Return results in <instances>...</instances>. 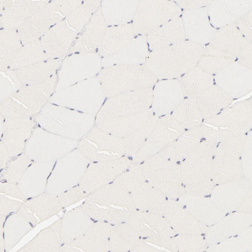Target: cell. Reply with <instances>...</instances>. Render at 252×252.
Segmentation results:
<instances>
[{"label":"cell","instance_id":"6da1fadb","mask_svg":"<svg viewBox=\"0 0 252 252\" xmlns=\"http://www.w3.org/2000/svg\"><path fill=\"white\" fill-rule=\"evenodd\" d=\"M49 106L36 116L34 121L50 132L77 141L93 127L94 122L88 120L90 117H78L67 110Z\"/></svg>","mask_w":252,"mask_h":252},{"label":"cell","instance_id":"7a4b0ae2","mask_svg":"<svg viewBox=\"0 0 252 252\" xmlns=\"http://www.w3.org/2000/svg\"><path fill=\"white\" fill-rule=\"evenodd\" d=\"M140 165L151 186L171 197L177 194L181 180L180 165L158 153L141 162Z\"/></svg>","mask_w":252,"mask_h":252},{"label":"cell","instance_id":"3957f363","mask_svg":"<svg viewBox=\"0 0 252 252\" xmlns=\"http://www.w3.org/2000/svg\"><path fill=\"white\" fill-rule=\"evenodd\" d=\"M77 141L50 132L41 127L33 129L27 143L28 155L36 161H51L71 151Z\"/></svg>","mask_w":252,"mask_h":252},{"label":"cell","instance_id":"277c9868","mask_svg":"<svg viewBox=\"0 0 252 252\" xmlns=\"http://www.w3.org/2000/svg\"><path fill=\"white\" fill-rule=\"evenodd\" d=\"M126 158H117L91 164L80 181V187L90 192L113 182L131 166V161Z\"/></svg>","mask_w":252,"mask_h":252},{"label":"cell","instance_id":"5b68a950","mask_svg":"<svg viewBox=\"0 0 252 252\" xmlns=\"http://www.w3.org/2000/svg\"><path fill=\"white\" fill-rule=\"evenodd\" d=\"M247 134L231 131L228 135L219 144L215 156L214 167L227 175H240L241 166L239 158L247 138Z\"/></svg>","mask_w":252,"mask_h":252},{"label":"cell","instance_id":"8992f818","mask_svg":"<svg viewBox=\"0 0 252 252\" xmlns=\"http://www.w3.org/2000/svg\"><path fill=\"white\" fill-rule=\"evenodd\" d=\"M205 123L227 127L234 132L248 134L252 128V102L244 101L206 119Z\"/></svg>","mask_w":252,"mask_h":252},{"label":"cell","instance_id":"52a82bcc","mask_svg":"<svg viewBox=\"0 0 252 252\" xmlns=\"http://www.w3.org/2000/svg\"><path fill=\"white\" fill-rule=\"evenodd\" d=\"M34 122L31 118L4 119L2 142L5 144L10 156L22 151L26 140L33 130Z\"/></svg>","mask_w":252,"mask_h":252},{"label":"cell","instance_id":"ba28073f","mask_svg":"<svg viewBox=\"0 0 252 252\" xmlns=\"http://www.w3.org/2000/svg\"><path fill=\"white\" fill-rule=\"evenodd\" d=\"M180 136L179 133L168 129L166 126L161 124L159 120L141 148L128 159L132 164L142 162L159 153L160 150L175 141Z\"/></svg>","mask_w":252,"mask_h":252},{"label":"cell","instance_id":"9c48e42d","mask_svg":"<svg viewBox=\"0 0 252 252\" xmlns=\"http://www.w3.org/2000/svg\"><path fill=\"white\" fill-rule=\"evenodd\" d=\"M114 226L102 222L94 223L72 245L88 252L110 251L109 241Z\"/></svg>","mask_w":252,"mask_h":252},{"label":"cell","instance_id":"30bf717a","mask_svg":"<svg viewBox=\"0 0 252 252\" xmlns=\"http://www.w3.org/2000/svg\"><path fill=\"white\" fill-rule=\"evenodd\" d=\"M90 200L100 205L112 204L132 211H139L131 193L114 182L105 185L90 194Z\"/></svg>","mask_w":252,"mask_h":252},{"label":"cell","instance_id":"8fae6325","mask_svg":"<svg viewBox=\"0 0 252 252\" xmlns=\"http://www.w3.org/2000/svg\"><path fill=\"white\" fill-rule=\"evenodd\" d=\"M231 101L230 97L226 93L214 85L199 96L196 104L204 120L222 112Z\"/></svg>","mask_w":252,"mask_h":252},{"label":"cell","instance_id":"7c38bea8","mask_svg":"<svg viewBox=\"0 0 252 252\" xmlns=\"http://www.w3.org/2000/svg\"><path fill=\"white\" fill-rule=\"evenodd\" d=\"M56 78L21 89L15 97L22 101L30 109L37 111L43 107L54 89Z\"/></svg>","mask_w":252,"mask_h":252},{"label":"cell","instance_id":"4fadbf2b","mask_svg":"<svg viewBox=\"0 0 252 252\" xmlns=\"http://www.w3.org/2000/svg\"><path fill=\"white\" fill-rule=\"evenodd\" d=\"M132 226L123 222L114 226L109 241L110 251L129 252L142 240Z\"/></svg>","mask_w":252,"mask_h":252},{"label":"cell","instance_id":"5bb4252c","mask_svg":"<svg viewBox=\"0 0 252 252\" xmlns=\"http://www.w3.org/2000/svg\"><path fill=\"white\" fill-rule=\"evenodd\" d=\"M218 84L224 92L232 96H240L252 89V75L239 73L221 74L218 77Z\"/></svg>","mask_w":252,"mask_h":252},{"label":"cell","instance_id":"9a60e30c","mask_svg":"<svg viewBox=\"0 0 252 252\" xmlns=\"http://www.w3.org/2000/svg\"><path fill=\"white\" fill-rule=\"evenodd\" d=\"M82 208L93 219L113 225L128 222L131 212L128 209L111 207L109 209H94L87 206Z\"/></svg>","mask_w":252,"mask_h":252},{"label":"cell","instance_id":"2e32d148","mask_svg":"<svg viewBox=\"0 0 252 252\" xmlns=\"http://www.w3.org/2000/svg\"><path fill=\"white\" fill-rule=\"evenodd\" d=\"M174 143L167 146L160 153L168 160L176 163L185 158L196 148L199 143L193 138L183 136L178 138Z\"/></svg>","mask_w":252,"mask_h":252},{"label":"cell","instance_id":"e0dca14e","mask_svg":"<svg viewBox=\"0 0 252 252\" xmlns=\"http://www.w3.org/2000/svg\"><path fill=\"white\" fill-rule=\"evenodd\" d=\"M212 79L206 74L195 72L188 76L184 80L185 89L187 94L194 98V96L201 95L211 86Z\"/></svg>","mask_w":252,"mask_h":252},{"label":"cell","instance_id":"ac0fdd59","mask_svg":"<svg viewBox=\"0 0 252 252\" xmlns=\"http://www.w3.org/2000/svg\"><path fill=\"white\" fill-rule=\"evenodd\" d=\"M146 179L143 175L141 167L135 165L130 166L121 174L113 182L115 184L130 192Z\"/></svg>","mask_w":252,"mask_h":252},{"label":"cell","instance_id":"d6986e66","mask_svg":"<svg viewBox=\"0 0 252 252\" xmlns=\"http://www.w3.org/2000/svg\"><path fill=\"white\" fill-rule=\"evenodd\" d=\"M230 131L229 129L216 130L201 123L196 127L186 131L184 134L191 138L199 139L200 141H207L218 144V142L224 140Z\"/></svg>","mask_w":252,"mask_h":252},{"label":"cell","instance_id":"ffe728a7","mask_svg":"<svg viewBox=\"0 0 252 252\" xmlns=\"http://www.w3.org/2000/svg\"><path fill=\"white\" fill-rule=\"evenodd\" d=\"M37 113L25 109L9 98L1 102V115L4 119L31 118Z\"/></svg>","mask_w":252,"mask_h":252},{"label":"cell","instance_id":"44dd1931","mask_svg":"<svg viewBox=\"0 0 252 252\" xmlns=\"http://www.w3.org/2000/svg\"><path fill=\"white\" fill-rule=\"evenodd\" d=\"M134 212L162 235L170 236V237L172 236L173 231L171 230L172 229L171 227V226H169L167 222L163 221L165 218L163 219L162 216L160 218L159 215H157L156 213L150 214V212L146 213L142 211H135Z\"/></svg>","mask_w":252,"mask_h":252},{"label":"cell","instance_id":"7402d4cb","mask_svg":"<svg viewBox=\"0 0 252 252\" xmlns=\"http://www.w3.org/2000/svg\"><path fill=\"white\" fill-rule=\"evenodd\" d=\"M128 222L132 226L138 235L142 237L143 240L151 239L154 240L155 244H161L160 240L159 238L158 239L152 231L149 230L143 224L140 218L134 211H131Z\"/></svg>","mask_w":252,"mask_h":252},{"label":"cell","instance_id":"603a6c76","mask_svg":"<svg viewBox=\"0 0 252 252\" xmlns=\"http://www.w3.org/2000/svg\"><path fill=\"white\" fill-rule=\"evenodd\" d=\"M8 82L3 77L1 78V102L9 98L10 95L14 93L10 83Z\"/></svg>","mask_w":252,"mask_h":252},{"label":"cell","instance_id":"cb8c5ba5","mask_svg":"<svg viewBox=\"0 0 252 252\" xmlns=\"http://www.w3.org/2000/svg\"><path fill=\"white\" fill-rule=\"evenodd\" d=\"M157 251L158 250L146 245L141 241L132 248L131 252H154Z\"/></svg>","mask_w":252,"mask_h":252},{"label":"cell","instance_id":"d4e9b609","mask_svg":"<svg viewBox=\"0 0 252 252\" xmlns=\"http://www.w3.org/2000/svg\"><path fill=\"white\" fill-rule=\"evenodd\" d=\"M9 156L10 155L6 145L2 141L1 142V166L3 167L6 164Z\"/></svg>","mask_w":252,"mask_h":252},{"label":"cell","instance_id":"484cf974","mask_svg":"<svg viewBox=\"0 0 252 252\" xmlns=\"http://www.w3.org/2000/svg\"><path fill=\"white\" fill-rule=\"evenodd\" d=\"M187 208V205H184L183 207V209H185Z\"/></svg>","mask_w":252,"mask_h":252},{"label":"cell","instance_id":"4316f807","mask_svg":"<svg viewBox=\"0 0 252 252\" xmlns=\"http://www.w3.org/2000/svg\"><path fill=\"white\" fill-rule=\"evenodd\" d=\"M201 235L202 236H205V234H202Z\"/></svg>","mask_w":252,"mask_h":252},{"label":"cell","instance_id":"83f0119b","mask_svg":"<svg viewBox=\"0 0 252 252\" xmlns=\"http://www.w3.org/2000/svg\"><path fill=\"white\" fill-rule=\"evenodd\" d=\"M211 196H212V195H211H211H209V198H211Z\"/></svg>","mask_w":252,"mask_h":252},{"label":"cell","instance_id":"f1b7e54d","mask_svg":"<svg viewBox=\"0 0 252 252\" xmlns=\"http://www.w3.org/2000/svg\"><path fill=\"white\" fill-rule=\"evenodd\" d=\"M204 197L205 198H208V197H209V195L205 196Z\"/></svg>","mask_w":252,"mask_h":252},{"label":"cell","instance_id":"f546056e","mask_svg":"<svg viewBox=\"0 0 252 252\" xmlns=\"http://www.w3.org/2000/svg\"><path fill=\"white\" fill-rule=\"evenodd\" d=\"M229 215V213H227L226 216H225V217H227V216H228Z\"/></svg>","mask_w":252,"mask_h":252},{"label":"cell","instance_id":"4dcf8cb0","mask_svg":"<svg viewBox=\"0 0 252 252\" xmlns=\"http://www.w3.org/2000/svg\"><path fill=\"white\" fill-rule=\"evenodd\" d=\"M238 236H239V235H236V236H234V238H237Z\"/></svg>","mask_w":252,"mask_h":252},{"label":"cell","instance_id":"1f68e13d","mask_svg":"<svg viewBox=\"0 0 252 252\" xmlns=\"http://www.w3.org/2000/svg\"><path fill=\"white\" fill-rule=\"evenodd\" d=\"M208 17H209V20H211V17H210V16H208Z\"/></svg>","mask_w":252,"mask_h":252},{"label":"cell","instance_id":"d6a6232c","mask_svg":"<svg viewBox=\"0 0 252 252\" xmlns=\"http://www.w3.org/2000/svg\"><path fill=\"white\" fill-rule=\"evenodd\" d=\"M237 212L236 211H234L233 212H232V214H234L235 213H236Z\"/></svg>","mask_w":252,"mask_h":252},{"label":"cell","instance_id":"836d02e7","mask_svg":"<svg viewBox=\"0 0 252 252\" xmlns=\"http://www.w3.org/2000/svg\"><path fill=\"white\" fill-rule=\"evenodd\" d=\"M219 186V184H218L216 185V186Z\"/></svg>","mask_w":252,"mask_h":252},{"label":"cell","instance_id":"e575fe53","mask_svg":"<svg viewBox=\"0 0 252 252\" xmlns=\"http://www.w3.org/2000/svg\"><path fill=\"white\" fill-rule=\"evenodd\" d=\"M203 239L205 240L206 239L205 237H203Z\"/></svg>","mask_w":252,"mask_h":252},{"label":"cell","instance_id":"d590c367","mask_svg":"<svg viewBox=\"0 0 252 252\" xmlns=\"http://www.w3.org/2000/svg\"><path fill=\"white\" fill-rule=\"evenodd\" d=\"M232 236H231V237H229V238H228V239L232 238Z\"/></svg>","mask_w":252,"mask_h":252},{"label":"cell","instance_id":"8d00e7d4","mask_svg":"<svg viewBox=\"0 0 252 252\" xmlns=\"http://www.w3.org/2000/svg\"><path fill=\"white\" fill-rule=\"evenodd\" d=\"M220 243H218V245H219V244H220Z\"/></svg>","mask_w":252,"mask_h":252}]
</instances>
